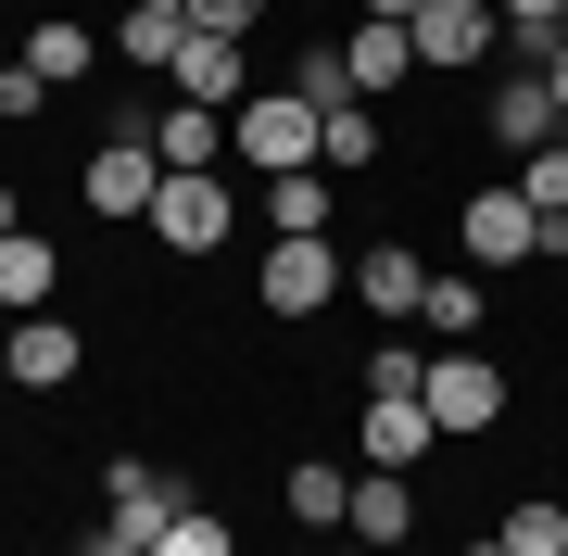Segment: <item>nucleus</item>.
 Returning a JSON list of instances; mask_svg holds the SVG:
<instances>
[{"mask_svg":"<svg viewBox=\"0 0 568 556\" xmlns=\"http://www.w3.org/2000/svg\"><path fill=\"white\" fill-rule=\"evenodd\" d=\"M316 127H328V114H316L304 89L278 77V89H253V102L227 114V152H253L265 178H304V165H316Z\"/></svg>","mask_w":568,"mask_h":556,"instance_id":"nucleus-1","label":"nucleus"},{"mask_svg":"<svg viewBox=\"0 0 568 556\" xmlns=\"http://www.w3.org/2000/svg\"><path fill=\"white\" fill-rule=\"evenodd\" d=\"M417 405H429V431H443V443H467V431H493V417H506V367H493L480 342H455V354H429Z\"/></svg>","mask_w":568,"mask_h":556,"instance_id":"nucleus-2","label":"nucleus"},{"mask_svg":"<svg viewBox=\"0 0 568 556\" xmlns=\"http://www.w3.org/2000/svg\"><path fill=\"white\" fill-rule=\"evenodd\" d=\"M140 228H152V241H164V253H215V241H227V228H241V190H227V178H164Z\"/></svg>","mask_w":568,"mask_h":556,"instance_id":"nucleus-3","label":"nucleus"},{"mask_svg":"<svg viewBox=\"0 0 568 556\" xmlns=\"http://www.w3.org/2000/svg\"><path fill=\"white\" fill-rule=\"evenodd\" d=\"M405 39H417V77H467V63L506 39V13H493V0H417Z\"/></svg>","mask_w":568,"mask_h":556,"instance_id":"nucleus-4","label":"nucleus"},{"mask_svg":"<svg viewBox=\"0 0 568 556\" xmlns=\"http://www.w3.org/2000/svg\"><path fill=\"white\" fill-rule=\"evenodd\" d=\"M164 89H178V102L241 114V102H253V39H203V26H190V39H178V63H164Z\"/></svg>","mask_w":568,"mask_h":556,"instance_id":"nucleus-5","label":"nucleus"},{"mask_svg":"<svg viewBox=\"0 0 568 556\" xmlns=\"http://www.w3.org/2000/svg\"><path fill=\"white\" fill-rule=\"evenodd\" d=\"M89 215H152V190H164V152L152 140H114V127H102V152H89Z\"/></svg>","mask_w":568,"mask_h":556,"instance_id":"nucleus-6","label":"nucleus"},{"mask_svg":"<svg viewBox=\"0 0 568 556\" xmlns=\"http://www.w3.org/2000/svg\"><path fill=\"white\" fill-rule=\"evenodd\" d=\"M467 253H480V266H530V253H544V215L518 203V178L467 190Z\"/></svg>","mask_w":568,"mask_h":556,"instance_id":"nucleus-7","label":"nucleus"},{"mask_svg":"<svg viewBox=\"0 0 568 556\" xmlns=\"http://www.w3.org/2000/svg\"><path fill=\"white\" fill-rule=\"evenodd\" d=\"M342 279H354V266H342L328 241H278V253H265V316H316Z\"/></svg>","mask_w":568,"mask_h":556,"instance_id":"nucleus-8","label":"nucleus"},{"mask_svg":"<svg viewBox=\"0 0 568 556\" xmlns=\"http://www.w3.org/2000/svg\"><path fill=\"white\" fill-rule=\"evenodd\" d=\"M429 405L417 392H366V468H429Z\"/></svg>","mask_w":568,"mask_h":556,"instance_id":"nucleus-9","label":"nucleus"},{"mask_svg":"<svg viewBox=\"0 0 568 556\" xmlns=\"http://www.w3.org/2000/svg\"><path fill=\"white\" fill-rule=\"evenodd\" d=\"M342 532H354L366 556L405 544V532H417V481H405V468H366V481H354V506H342Z\"/></svg>","mask_w":568,"mask_h":556,"instance_id":"nucleus-10","label":"nucleus"},{"mask_svg":"<svg viewBox=\"0 0 568 556\" xmlns=\"http://www.w3.org/2000/svg\"><path fill=\"white\" fill-rule=\"evenodd\" d=\"M152 152H164V178H215L227 114H215V102H164V114H152Z\"/></svg>","mask_w":568,"mask_h":556,"instance_id":"nucleus-11","label":"nucleus"},{"mask_svg":"<svg viewBox=\"0 0 568 556\" xmlns=\"http://www.w3.org/2000/svg\"><path fill=\"white\" fill-rule=\"evenodd\" d=\"M342 77H354V102H379V89H405V77H417V39H405V26H379V13H366L354 39H342Z\"/></svg>","mask_w":568,"mask_h":556,"instance_id":"nucleus-12","label":"nucleus"},{"mask_svg":"<svg viewBox=\"0 0 568 556\" xmlns=\"http://www.w3.org/2000/svg\"><path fill=\"white\" fill-rule=\"evenodd\" d=\"M51 291H63L51 241H39V228H13V241H0V316H51Z\"/></svg>","mask_w":568,"mask_h":556,"instance_id":"nucleus-13","label":"nucleus"},{"mask_svg":"<svg viewBox=\"0 0 568 556\" xmlns=\"http://www.w3.org/2000/svg\"><path fill=\"white\" fill-rule=\"evenodd\" d=\"M556 127H568V114H556L544 77H493V140H506V152H544Z\"/></svg>","mask_w":568,"mask_h":556,"instance_id":"nucleus-14","label":"nucleus"},{"mask_svg":"<svg viewBox=\"0 0 568 556\" xmlns=\"http://www.w3.org/2000/svg\"><path fill=\"white\" fill-rule=\"evenodd\" d=\"M13 380H26V392L77 380V316H63V304H51V316H13Z\"/></svg>","mask_w":568,"mask_h":556,"instance_id":"nucleus-15","label":"nucleus"},{"mask_svg":"<svg viewBox=\"0 0 568 556\" xmlns=\"http://www.w3.org/2000/svg\"><path fill=\"white\" fill-rule=\"evenodd\" d=\"M354 291H366V304H379V316H417V304H429V266H417L405 241H366V266H354Z\"/></svg>","mask_w":568,"mask_h":556,"instance_id":"nucleus-16","label":"nucleus"},{"mask_svg":"<svg viewBox=\"0 0 568 556\" xmlns=\"http://www.w3.org/2000/svg\"><path fill=\"white\" fill-rule=\"evenodd\" d=\"M265 228H278V241H328V165L265 178Z\"/></svg>","mask_w":568,"mask_h":556,"instance_id":"nucleus-17","label":"nucleus"},{"mask_svg":"<svg viewBox=\"0 0 568 556\" xmlns=\"http://www.w3.org/2000/svg\"><path fill=\"white\" fill-rule=\"evenodd\" d=\"M316 165H328V178H366V165H379V114H366V102H328Z\"/></svg>","mask_w":568,"mask_h":556,"instance_id":"nucleus-18","label":"nucleus"},{"mask_svg":"<svg viewBox=\"0 0 568 556\" xmlns=\"http://www.w3.org/2000/svg\"><path fill=\"white\" fill-rule=\"evenodd\" d=\"M493 544H506V556H568V506L556 494H518L506 518H493Z\"/></svg>","mask_w":568,"mask_h":556,"instance_id":"nucleus-19","label":"nucleus"},{"mask_svg":"<svg viewBox=\"0 0 568 556\" xmlns=\"http://www.w3.org/2000/svg\"><path fill=\"white\" fill-rule=\"evenodd\" d=\"M178 39H190V13H140V0H126V26H114V63L164 77V63H178Z\"/></svg>","mask_w":568,"mask_h":556,"instance_id":"nucleus-20","label":"nucleus"},{"mask_svg":"<svg viewBox=\"0 0 568 556\" xmlns=\"http://www.w3.org/2000/svg\"><path fill=\"white\" fill-rule=\"evenodd\" d=\"M417 330L443 342V354H455V342H480V279H429V304H417Z\"/></svg>","mask_w":568,"mask_h":556,"instance_id":"nucleus-21","label":"nucleus"},{"mask_svg":"<svg viewBox=\"0 0 568 556\" xmlns=\"http://www.w3.org/2000/svg\"><path fill=\"white\" fill-rule=\"evenodd\" d=\"M342 506H354V468H291V518H304V532H342Z\"/></svg>","mask_w":568,"mask_h":556,"instance_id":"nucleus-22","label":"nucleus"},{"mask_svg":"<svg viewBox=\"0 0 568 556\" xmlns=\"http://www.w3.org/2000/svg\"><path fill=\"white\" fill-rule=\"evenodd\" d=\"M26 63H39L51 89H63V77H89V26H77V13H51V26H26Z\"/></svg>","mask_w":568,"mask_h":556,"instance_id":"nucleus-23","label":"nucleus"},{"mask_svg":"<svg viewBox=\"0 0 568 556\" xmlns=\"http://www.w3.org/2000/svg\"><path fill=\"white\" fill-rule=\"evenodd\" d=\"M152 556H241V532H227V518H215V506H190V518H178V532H164Z\"/></svg>","mask_w":568,"mask_h":556,"instance_id":"nucleus-24","label":"nucleus"},{"mask_svg":"<svg viewBox=\"0 0 568 556\" xmlns=\"http://www.w3.org/2000/svg\"><path fill=\"white\" fill-rule=\"evenodd\" d=\"M506 13V39H530V51H556V26H568V0H493Z\"/></svg>","mask_w":568,"mask_h":556,"instance_id":"nucleus-25","label":"nucleus"},{"mask_svg":"<svg viewBox=\"0 0 568 556\" xmlns=\"http://www.w3.org/2000/svg\"><path fill=\"white\" fill-rule=\"evenodd\" d=\"M291 89H304L316 114H328V102H354V77H342V51H304V63H291Z\"/></svg>","mask_w":568,"mask_h":556,"instance_id":"nucleus-26","label":"nucleus"},{"mask_svg":"<svg viewBox=\"0 0 568 556\" xmlns=\"http://www.w3.org/2000/svg\"><path fill=\"white\" fill-rule=\"evenodd\" d=\"M417 380H429L417 342H379V354H366V392H417Z\"/></svg>","mask_w":568,"mask_h":556,"instance_id":"nucleus-27","label":"nucleus"},{"mask_svg":"<svg viewBox=\"0 0 568 556\" xmlns=\"http://www.w3.org/2000/svg\"><path fill=\"white\" fill-rule=\"evenodd\" d=\"M39 102H51V77H39V63H0V114L26 127V114H39Z\"/></svg>","mask_w":568,"mask_h":556,"instance_id":"nucleus-28","label":"nucleus"},{"mask_svg":"<svg viewBox=\"0 0 568 556\" xmlns=\"http://www.w3.org/2000/svg\"><path fill=\"white\" fill-rule=\"evenodd\" d=\"M253 13H265V0H190V26H203V39H253Z\"/></svg>","mask_w":568,"mask_h":556,"instance_id":"nucleus-29","label":"nucleus"},{"mask_svg":"<svg viewBox=\"0 0 568 556\" xmlns=\"http://www.w3.org/2000/svg\"><path fill=\"white\" fill-rule=\"evenodd\" d=\"M544 89H556V114H568V39H556V51H544Z\"/></svg>","mask_w":568,"mask_h":556,"instance_id":"nucleus-30","label":"nucleus"},{"mask_svg":"<svg viewBox=\"0 0 568 556\" xmlns=\"http://www.w3.org/2000/svg\"><path fill=\"white\" fill-rule=\"evenodd\" d=\"M366 13H379V26H417V0H366Z\"/></svg>","mask_w":568,"mask_h":556,"instance_id":"nucleus-31","label":"nucleus"},{"mask_svg":"<svg viewBox=\"0 0 568 556\" xmlns=\"http://www.w3.org/2000/svg\"><path fill=\"white\" fill-rule=\"evenodd\" d=\"M13 228H26V203H13V190H0V241H13Z\"/></svg>","mask_w":568,"mask_h":556,"instance_id":"nucleus-32","label":"nucleus"},{"mask_svg":"<svg viewBox=\"0 0 568 556\" xmlns=\"http://www.w3.org/2000/svg\"><path fill=\"white\" fill-rule=\"evenodd\" d=\"M140 13H190V0H140Z\"/></svg>","mask_w":568,"mask_h":556,"instance_id":"nucleus-33","label":"nucleus"},{"mask_svg":"<svg viewBox=\"0 0 568 556\" xmlns=\"http://www.w3.org/2000/svg\"><path fill=\"white\" fill-rule=\"evenodd\" d=\"M467 556H506V544H493V532H480V544H467Z\"/></svg>","mask_w":568,"mask_h":556,"instance_id":"nucleus-34","label":"nucleus"},{"mask_svg":"<svg viewBox=\"0 0 568 556\" xmlns=\"http://www.w3.org/2000/svg\"><path fill=\"white\" fill-rule=\"evenodd\" d=\"M556 39H568V26H556Z\"/></svg>","mask_w":568,"mask_h":556,"instance_id":"nucleus-35","label":"nucleus"}]
</instances>
